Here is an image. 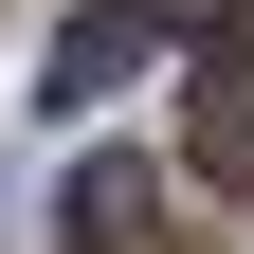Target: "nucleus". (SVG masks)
<instances>
[{
	"instance_id": "nucleus-3",
	"label": "nucleus",
	"mask_w": 254,
	"mask_h": 254,
	"mask_svg": "<svg viewBox=\"0 0 254 254\" xmlns=\"http://www.w3.org/2000/svg\"><path fill=\"white\" fill-rule=\"evenodd\" d=\"M182 164L254 200V55H200V91H182Z\"/></svg>"
},
{
	"instance_id": "nucleus-2",
	"label": "nucleus",
	"mask_w": 254,
	"mask_h": 254,
	"mask_svg": "<svg viewBox=\"0 0 254 254\" xmlns=\"http://www.w3.org/2000/svg\"><path fill=\"white\" fill-rule=\"evenodd\" d=\"M164 37H182V0H91L73 37H55V73H37V91H55V109H91V91H127Z\"/></svg>"
},
{
	"instance_id": "nucleus-1",
	"label": "nucleus",
	"mask_w": 254,
	"mask_h": 254,
	"mask_svg": "<svg viewBox=\"0 0 254 254\" xmlns=\"http://www.w3.org/2000/svg\"><path fill=\"white\" fill-rule=\"evenodd\" d=\"M55 254H182L164 164H73V200H55Z\"/></svg>"
}]
</instances>
